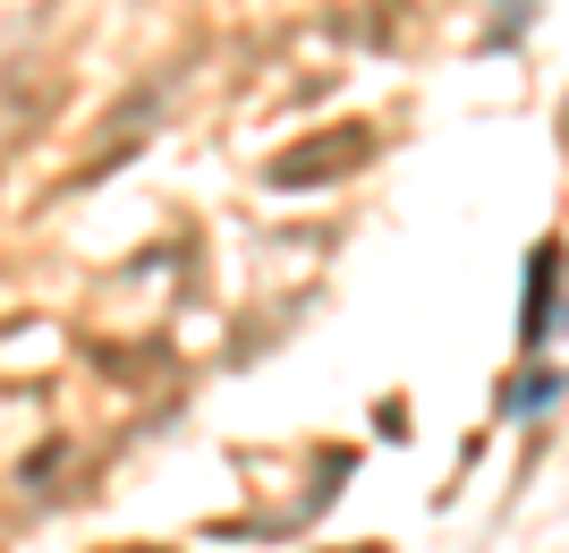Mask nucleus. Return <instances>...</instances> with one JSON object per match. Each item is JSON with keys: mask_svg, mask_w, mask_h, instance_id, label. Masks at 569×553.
<instances>
[{"mask_svg": "<svg viewBox=\"0 0 569 553\" xmlns=\"http://www.w3.org/2000/svg\"><path fill=\"white\" fill-rule=\"evenodd\" d=\"M552 282H561V247L536 239V256H527V324H519V349H545V340H552Z\"/></svg>", "mask_w": 569, "mask_h": 553, "instance_id": "2", "label": "nucleus"}, {"mask_svg": "<svg viewBox=\"0 0 569 553\" xmlns=\"http://www.w3.org/2000/svg\"><path fill=\"white\" fill-rule=\"evenodd\" d=\"M561 392H569L561 366H536V375H519V384H501V417H545Z\"/></svg>", "mask_w": 569, "mask_h": 553, "instance_id": "3", "label": "nucleus"}, {"mask_svg": "<svg viewBox=\"0 0 569 553\" xmlns=\"http://www.w3.org/2000/svg\"><path fill=\"white\" fill-rule=\"evenodd\" d=\"M162 120V86H144L137 102H128V111H119V128H111V154H102V162H128V154H137L144 145V128Z\"/></svg>", "mask_w": 569, "mask_h": 553, "instance_id": "4", "label": "nucleus"}, {"mask_svg": "<svg viewBox=\"0 0 569 553\" xmlns=\"http://www.w3.org/2000/svg\"><path fill=\"white\" fill-rule=\"evenodd\" d=\"M375 154V128H332L323 145H289V154H272V188H323V179H349L357 162Z\"/></svg>", "mask_w": 569, "mask_h": 553, "instance_id": "1", "label": "nucleus"}]
</instances>
